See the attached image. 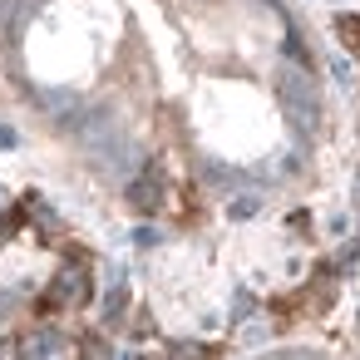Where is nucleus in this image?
Instances as JSON below:
<instances>
[{
  "instance_id": "obj_1",
  "label": "nucleus",
  "mask_w": 360,
  "mask_h": 360,
  "mask_svg": "<svg viewBox=\"0 0 360 360\" xmlns=\"http://www.w3.org/2000/svg\"><path fill=\"white\" fill-rule=\"evenodd\" d=\"M163 193H168L163 168H158V163H148V173L129 188V207H134L139 217H153V212H163Z\"/></svg>"
},
{
  "instance_id": "obj_2",
  "label": "nucleus",
  "mask_w": 360,
  "mask_h": 360,
  "mask_svg": "<svg viewBox=\"0 0 360 360\" xmlns=\"http://www.w3.org/2000/svg\"><path fill=\"white\" fill-rule=\"evenodd\" d=\"M335 30H340L345 50H360V20H355V15H340V20H335Z\"/></svg>"
},
{
  "instance_id": "obj_3",
  "label": "nucleus",
  "mask_w": 360,
  "mask_h": 360,
  "mask_svg": "<svg viewBox=\"0 0 360 360\" xmlns=\"http://www.w3.org/2000/svg\"><path fill=\"white\" fill-rule=\"evenodd\" d=\"M212 355H217V350H198V345H178V350H173L168 360H212Z\"/></svg>"
}]
</instances>
